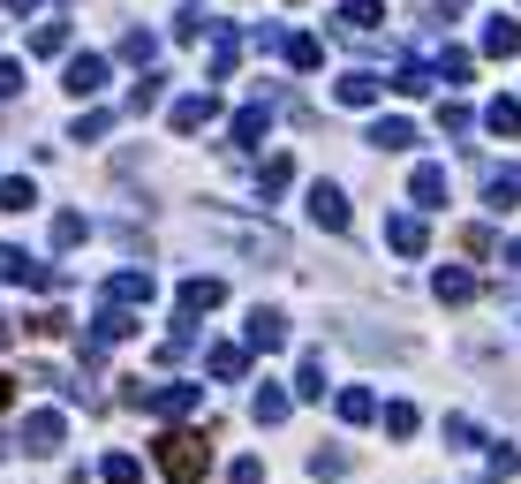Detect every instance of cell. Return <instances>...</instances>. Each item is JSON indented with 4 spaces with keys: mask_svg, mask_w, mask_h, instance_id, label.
<instances>
[{
    "mask_svg": "<svg viewBox=\"0 0 521 484\" xmlns=\"http://www.w3.org/2000/svg\"><path fill=\"white\" fill-rule=\"evenodd\" d=\"M152 462L167 469L174 484H197L204 469H212V439H204V432H159L152 439Z\"/></svg>",
    "mask_w": 521,
    "mask_h": 484,
    "instance_id": "6da1fadb",
    "label": "cell"
},
{
    "mask_svg": "<svg viewBox=\"0 0 521 484\" xmlns=\"http://www.w3.org/2000/svg\"><path fill=\"white\" fill-rule=\"evenodd\" d=\"M227 484H265V469H257V462H235V469H227Z\"/></svg>",
    "mask_w": 521,
    "mask_h": 484,
    "instance_id": "f6af8a7d",
    "label": "cell"
},
{
    "mask_svg": "<svg viewBox=\"0 0 521 484\" xmlns=\"http://www.w3.org/2000/svg\"><path fill=\"white\" fill-rule=\"evenodd\" d=\"M99 303H114V311H136V303H152V273H106V288H99Z\"/></svg>",
    "mask_w": 521,
    "mask_h": 484,
    "instance_id": "52a82bcc",
    "label": "cell"
},
{
    "mask_svg": "<svg viewBox=\"0 0 521 484\" xmlns=\"http://www.w3.org/2000/svg\"><path fill=\"white\" fill-rule=\"evenodd\" d=\"M204 31H212V16H204V8H182V16H174V38H182V46H189V38H204Z\"/></svg>",
    "mask_w": 521,
    "mask_h": 484,
    "instance_id": "d590c367",
    "label": "cell"
},
{
    "mask_svg": "<svg viewBox=\"0 0 521 484\" xmlns=\"http://www.w3.org/2000/svg\"><path fill=\"white\" fill-rule=\"evenodd\" d=\"M416 424H423L416 401H393V409H386V432H393V439H416Z\"/></svg>",
    "mask_w": 521,
    "mask_h": 484,
    "instance_id": "d6a6232c",
    "label": "cell"
},
{
    "mask_svg": "<svg viewBox=\"0 0 521 484\" xmlns=\"http://www.w3.org/2000/svg\"><path fill=\"white\" fill-rule=\"evenodd\" d=\"M484 205H491V212H514V205H521V174H514V167H499V174L484 182Z\"/></svg>",
    "mask_w": 521,
    "mask_h": 484,
    "instance_id": "2e32d148",
    "label": "cell"
},
{
    "mask_svg": "<svg viewBox=\"0 0 521 484\" xmlns=\"http://www.w3.org/2000/svg\"><path fill=\"white\" fill-rule=\"evenodd\" d=\"M484 129H491V137H521V99H491L484 106Z\"/></svg>",
    "mask_w": 521,
    "mask_h": 484,
    "instance_id": "44dd1931",
    "label": "cell"
},
{
    "mask_svg": "<svg viewBox=\"0 0 521 484\" xmlns=\"http://www.w3.org/2000/svg\"><path fill=\"white\" fill-rule=\"evenodd\" d=\"M370 144H378V152H408V144H416V121H370Z\"/></svg>",
    "mask_w": 521,
    "mask_h": 484,
    "instance_id": "e0dca14e",
    "label": "cell"
},
{
    "mask_svg": "<svg viewBox=\"0 0 521 484\" xmlns=\"http://www.w3.org/2000/svg\"><path fill=\"white\" fill-rule=\"evenodd\" d=\"M99 84H106V61H99V53H76V61H68V76H61L68 99H91Z\"/></svg>",
    "mask_w": 521,
    "mask_h": 484,
    "instance_id": "30bf717a",
    "label": "cell"
},
{
    "mask_svg": "<svg viewBox=\"0 0 521 484\" xmlns=\"http://www.w3.org/2000/svg\"><path fill=\"white\" fill-rule=\"evenodd\" d=\"M189 348H197V326H189V318H174V333L159 341V363H182Z\"/></svg>",
    "mask_w": 521,
    "mask_h": 484,
    "instance_id": "484cf974",
    "label": "cell"
},
{
    "mask_svg": "<svg viewBox=\"0 0 521 484\" xmlns=\"http://www.w3.org/2000/svg\"><path fill=\"white\" fill-rule=\"evenodd\" d=\"M159 84H167V76H144V84L129 91V114H152V106H159Z\"/></svg>",
    "mask_w": 521,
    "mask_h": 484,
    "instance_id": "74e56055",
    "label": "cell"
},
{
    "mask_svg": "<svg viewBox=\"0 0 521 484\" xmlns=\"http://www.w3.org/2000/svg\"><path fill=\"white\" fill-rule=\"evenodd\" d=\"M16 91H23V69H16V61H0V99H16Z\"/></svg>",
    "mask_w": 521,
    "mask_h": 484,
    "instance_id": "ee69618b",
    "label": "cell"
},
{
    "mask_svg": "<svg viewBox=\"0 0 521 484\" xmlns=\"http://www.w3.org/2000/svg\"><path fill=\"white\" fill-rule=\"evenodd\" d=\"M446 439H454V447H484V432H476L469 416H446Z\"/></svg>",
    "mask_w": 521,
    "mask_h": 484,
    "instance_id": "ab89813d",
    "label": "cell"
},
{
    "mask_svg": "<svg viewBox=\"0 0 521 484\" xmlns=\"http://www.w3.org/2000/svg\"><path fill=\"white\" fill-rule=\"evenodd\" d=\"M204 371H212L219 386H242L250 379V341H212L204 348Z\"/></svg>",
    "mask_w": 521,
    "mask_h": 484,
    "instance_id": "277c9868",
    "label": "cell"
},
{
    "mask_svg": "<svg viewBox=\"0 0 521 484\" xmlns=\"http://www.w3.org/2000/svg\"><path fill=\"white\" fill-rule=\"evenodd\" d=\"M129 401L136 409H159V416H182V409H197V386H152V379H129Z\"/></svg>",
    "mask_w": 521,
    "mask_h": 484,
    "instance_id": "7a4b0ae2",
    "label": "cell"
},
{
    "mask_svg": "<svg viewBox=\"0 0 521 484\" xmlns=\"http://www.w3.org/2000/svg\"><path fill=\"white\" fill-rule=\"evenodd\" d=\"M99 477H106V484H144V462H136V454H106Z\"/></svg>",
    "mask_w": 521,
    "mask_h": 484,
    "instance_id": "83f0119b",
    "label": "cell"
},
{
    "mask_svg": "<svg viewBox=\"0 0 521 484\" xmlns=\"http://www.w3.org/2000/svg\"><path fill=\"white\" fill-rule=\"evenodd\" d=\"M506 265H514V273H521V235H514V242H506Z\"/></svg>",
    "mask_w": 521,
    "mask_h": 484,
    "instance_id": "bcb514c9",
    "label": "cell"
},
{
    "mask_svg": "<svg viewBox=\"0 0 521 484\" xmlns=\"http://www.w3.org/2000/svg\"><path fill=\"white\" fill-rule=\"evenodd\" d=\"M136 333V311H114V303H106L99 311V326H91V356H106V348H121Z\"/></svg>",
    "mask_w": 521,
    "mask_h": 484,
    "instance_id": "9c48e42d",
    "label": "cell"
},
{
    "mask_svg": "<svg viewBox=\"0 0 521 484\" xmlns=\"http://www.w3.org/2000/svg\"><path fill=\"white\" fill-rule=\"evenodd\" d=\"M431 84H438V76L423 69V61H401V76H393V91H401V99H431Z\"/></svg>",
    "mask_w": 521,
    "mask_h": 484,
    "instance_id": "603a6c76",
    "label": "cell"
},
{
    "mask_svg": "<svg viewBox=\"0 0 521 484\" xmlns=\"http://www.w3.org/2000/svg\"><path fill=\"white\" fill-rule=\"evenodd\" d=\"M438 129H446V137H469L476 114H469V106H438Z\"/></svg>",
    "mask_w": 521,
    "mask_h": 484,
    "instance_id": "8d00e7d4",
    "label": "cell"
},
{
    "mask_svg": "<svg viewBox=\"0 0 521 484\" xmlns=\"http://www.w3.org/2000/svg\"><path fill=\"white\" fill-rule=\"evenodd\" d=\"M325 394V371L318 363H303V371H295V401H318Z\"/></svg>",
    "mask_w": 521,
    "mask_h": 484,
    "instance_id": "f35d334b",
    "label": "cell"
},
{
    "mask_svg": "<svg viewBox=\"0 0 521 484\" xmlns=\"http://www.w3.org/2000/svg\"><path fill=\"white\" fill-rule=\"evenodd\" d=\"M61 439H68V416H61V409H38L31 424L16 432V447H23V454H53Z\"/></svg>",
    "mask_w": 521,
    "mask_h": 484,
    "instance_id": "5b68a950",
    "label": "cell"
},
{
    "mask_svg": "<svg viewBox=\"0 0 521 484\" xmlns=\"http://www.w3.org/2000/svg\"><path fill=\"white\" fill-rule=\"evenodd\" d=\"M280 341H287V318L272 311V303H265V311H250V348H280Z\"/></svg>",
    "mask_w": 521,
    "mask_h": 484,
    "instance_id": "ac0fdd59",
    "label": "cell"
},
{
    "mask_svg": "<svg viewBox=\"0 0 521 484\" xmlns=\"http://www.w3.org/2000/svg\"><path fill=\"white\" fill-rule=\"evenodd\" d=\"M106 129H114V114H84V121H76V144H99Z\"/></svg>",
    "mask_w": 521,
    "mask_h": 484,
    "instance_id": "60d3db41",
    "label": "cell"
},
{
    "mask_svg": "<svg viewBox=\"0 0 521 484\" xmlns=\"http://www.w3.org/2000/svg\"><path fill=\"white\" fill-rule=\"evenodd\" d=\"M227 303V280H182V311H212Z\"/></svg>",
    "mask_w": 521,
    "mask_h": 484,
    "instance_id": "7402d4cb",
    "label": "cell"
},
{
    "mask_svg": "<svg viewBox=\"0 0 521 484\" xmlns=\"http://www.w3.org/2000/svg\"><path fill=\"white\" fill-rule=\"evenodd\" d=\"M386 242L401 250V258H423V250H431V227H423L416 212H393V220H386Z\"/></svg>",
    "mask_w": 521,
    "mask_h": 484,
    "instance_id": "ba28073f",
    "label": "cell"
},
{
    "mask_svg": "<svg viewBox=\"0 0 521 484\" xmlns=\"http://www.w3.org/2000/svg\"><path fill=\"white\" fill-rule=\"evenodd\" d=\"M212 114H219L212 91H189V99H174V129H182V137H189V129H204Z\"/></svg>",
    "mask_w": 521,
    "mask_h": 484,
    "instance_id": "9a60e30c",
    "label": "cell"
},
{
    "mask_svg": "<svg viewBox=\"0 0 521 484\" xmlns=\"http://www.w3.org/2000/svg\"><path fill=\"white\" fill-rule=\"evenodd\" d=\"M461 250H469V258H491V227H461Z\"/></svg>",
    "mask_w": 521,
    "mask_h": 484,
    "instance_id": "7bdbcfd3",
    "label": "cell"
},
{
    "mask_svg": "<svg viewBox=\"0 0 521 484\" xmlns=\"http://www.w3.org/2000/svg\"><path fill=\"white\" fill-rule=\"evenodd\" d=\"M68 38H76V23H68V8H53L46 23H31V53H46V61H53V53H68Z\"/></svg>",
    "mask_w": 521,
    "mask_h": 484,
    "instance_id": "8fae6325",
    "label": "cell"
},
{
    "mask_svg": "<svg viewBox=\"0 0 521 484\" xmlns=\"http://www.w3.org/2000/svg\"><path fill=\"white\" fill-rule=\"evenodd\" d=\"M31 205H38V190L23 174H8V182H0V212H31Z\"/></svg>",
    "mask_w": 521,
    "mask_h": 484,
    "instance_id": "f1b7e54d",
    "label": "cell"
},
{
    "mask_svg": "<svg viewBox=\"0 0 521 484\" xmlns=\"http://www.w3.org/2000/svg\"><path fill=\"white\" fill-rule=\"evenodd\" d=\"M8 401H16V379H0V409H8Z\"/></svg>",
    "mask_w": 521,
    "mask_h": 484,
    "instance_id": "c3c4849f",
    "label": "cell"
},
{
    "mask_svg": "<svg viewBox=\"0 0 521 484\" xmlns=\"http://www.w3.org/2000/svg\"><path fill=\"white\" fill-rule=\"evenodd\" d=\"M16 333H31V341H61V333H68V311H31Z\"/></svg>",
    "mask_w": 521,
    "mask_h": 484,
    "instance_id": "cb8c5ba5",
    "label": "cell"
},
{
    "mask_svg": "<svg viewBox=\"0 0 521 484\" xmlns=\"http://www.w3.org/2000/svg\"><path fill=\"white\" fill-rule=\"evenodd\" d=\"M333 409H340V424H370V416H378V394H370V386H348Z\"/></svg>",
    "mask_w": 521,
    "mask_h": 484,
    "instance_id": "ffe728a7",
    "label": "cell"
},
{
    "mask_svg": "<svg viewBox=\"0 0 521 484\" xmlns=\"http://www.w3.org/2000/svg\"><path fill=\"white\" fill-rule=\"evenodd\" d=\"M235 61H242V38H235V31H219V38H212V76H227Z\"/></svg>",
    "mask_w": 521,
    "mask_h": 484,
    "instance_id": "1f68e13d",
    "label": "cell"
},
{
    "mask_svg": "<svg viewBox=\"0 0 521 484\" xmlns=\"http://www.w3.org/2000/svg\"><path fill=\"white\" fill-rule=\"evenodd\" d=\"M408 197L416 205H446V167H416L408 174Z\"/></svg>",
    "mask_w": 521,
    "mask_h": 484,
    "instance_id": "d6986e66",
    "label": "cell"
},
{
    "mask_svg": "<svg viewBox=\"0 0 521 484\" xmlns=\"http://www.w3.org/2000/svg\"><path fill=\"white\" fill-rule=\"evenodd\" d=\"M287 174H295V159H265V197L287 190Z\"/></svg>",
    "mask_w": 521,
    "mask_h": 484,
    "instance_id": "b9f144b4",
    "label": "cell"
},
{
    "mask_svg": "<svg viewBox=\"0 0 521 484\" xmlns=\"http://www.w3.org/2000/svg\"><path fill=\"white\" fill-rule=\"evenodd\" d=\"M287 401H295L287 386H265V394L250 401V416H257V424H280V416H287Z\"/></svg>",
    "mask_w": 521,
    "mask_h": 484,
    "instance_id": "4316f807",
    "label": "cell"
},
{
    "mask_svg": "<svg viewBox=\"0 0 521 484\" xmlns=\"http://www.w3.org/2000/svg\"><path fill=\"white\" fill-rule=\"evenodd\" d=\"M310 220L325 227V235H348V190H340V182H310Z\"/></svg>",
    "mask_w": 521,
    "mask_h": 484,
    "instance_id": "3957f363",
    "label": "cell"
},
{
    "mask_svg": "<svg viewBox=\"0 0 521 484\" xmlns=\"http://www.w3.org/2000/svg\"><path fill=\"white\" fill-rule=\"evenodd\" d=\"M340 106H378V91H386V76H370V69H348V76H340Z\"/></svg>",
    "mask_w": 521,
    "mask_h": 484,
    "instance_id": "7c38bea8",
    "label": "cell"
},
{
    "mask_svg": "<svg viewBox=\"0 0 521 484\" xmlns=\"http://www.w3.org/2000/svg\"><path fill=\"white\" fill-rule=\"evenodd\" d=\"M438 76H446V84H469V76H476V53L469 46H446V53H438Z\"/></svg>",
    "mask_w": 521,
    "mask_h": 484,
    "instance_id": "d4e9b609",
    "label": "cell"
},
{
    "mask_svg": "<svg viewBox=\"0 0 521 484\" xmlns=\"http://www.w3.org/2000/svg\"><path fill=\"white\" fill-rule=\"evenodd\" d=\"M378 23H386V0H340V8H333V31L340 38H370Z\"/></svg>",
    "mask_w": 521,
    "mask_h": 484,
    "instance_id": "8992f818",
    "label": "cell"
},
{
    "mask_svg": "<svg viewBox=\"0 0 521 484\" xmlns=\"http://www.w3.org/2000/svg\"><path fill=\"white\" fill-rule=\"evenodd\" d=\"M76 242H84V220L76 212H53V250H76Z\"/></svg>",
    "mask_w": 521,
    "mask_h": 484,
    "instance_id": "e575fe53",
    "label": "cell"
},
{
    "mask_svg": "<svg viewBox=\"0 0 521 484\" xmlns=\"http://www.w3.org/2000/svg\"><path fill=\"white\" fill-rule=\"evenodd\" d=\"M484 53H491V61H514V53H521V23L514 16H491L484 23Z\"/></svg>",
    "mask_w": 521,
    "mask_h": 484,
    "instance_id": "4fadbf2b",
    "label": "cell"
},
{
    "mask_svg": "<svg viewBox=\"0 0 521 484\" xmlns=\"http://www.w3.org/2000/svg\"><path fill=\"white\" fill-rule=\"evenodd\" d=\"M265 121H272V106H242V114H235V144H257V137H265Z\"/></svg>",
    "mask_w": 521,
    "mask_h": 484,
    "instance_id": "4dcf8cb0",
    "label": "cell"
},
{
    "mask_svg": "<svg viewBox=\"0 0 521 484\" xmlns=\"http://www.w3.org/2000/svg\"><path fill=\"white\" fill-rule=\"evenodd\" d=\"M121 61H152V53H159V31H121Z\"/></svg>",
    "mask_w": 521,
    "mask_h": 484,
    "instance_id": "f546056e",
    "label": "cell"
},
{
    "mask_svg": "<svg viewBox=\"0 0 521 484\" xmlns=\"http://www.w3.org/2000/svg\"><path fill=\"white\" fill-rule=\"evenodd\" d=\"M310 477H348V447H318L310 454Z\"/></svg>",
    "mask_w": 521,
    "mask_h": 484,
    "instance_id": "836d02e7",
    "label": "cell"
},
{
    "mask_svg": "<svg viewBox=\"0 0 521 484\" xmlns=\"http://www.w3.org/2000/svg\"><path fill=\"white\" fill-rule=\"evenodd\" d=\"M8 333H16V326H0V348H8Z\"/></svg>",
    "mask_w": 521,
    "mask_h": 484,
    "instance_id": "681fc988",
    "label": "cell"
},
{
    "mask_svg": "<svg viewBox=\"0 0 521 484\" xmlns=\"http://www.w3.org/2000/svg\"><path fill=\"white\" fill-rule=\"evenodd\" d=\"M431 288H438V303H476V273L469 265H438Z\"/></svg>",
    "mask_w": 521,
    "mask_h": 484,
    "instance_id": "5bb4252c",
    "label": "cell"
},
{
    "mask_svg": "<svg viewBox=\"0 0 521 484\" xmlns=\"http://www.w3.org/2000/svg\"><path fill=\"white\" fill-rule=\"evenodd\" d=\"M8 8H16V16H31V8H46V0H8Z\"/></svg>",
    "mask_w": 521,
    "mask_h": 484,
    "instance_id": "7dc6e473",
    "label": "cell"
}]
</instances>
